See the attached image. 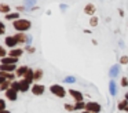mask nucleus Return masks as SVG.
<instances>
[{
	"mask_svg": "<svg viewBox=\"0 0 128 113\" xmlns=\"http://www.w3.org/2000/svg\"><path fill=\"white\" fill-rule=\"evenodd\" d=\"M81 109H86V103H83V101L77 102L74 105V110H81Z\"/></svg>",
	"mask_w": 128,
	"mask_h": 113,
	"instance_id": "nucleus-23",
	"label": "nucleus"
},
{
	"mask_svg": "<svg viewBox=\"0 0 128 113\" xmlns=\"http://www.w3.org/2000/svg\"><path fill=\"white\" fill-rule=\"evenodd\" d=\"M0 113H10V112H7V110H0Z\"/></svg>",
	"mask_w": 128,
	"mask_h": 113,
	"instance_id": "nucleus-37",
	"label": "nucleus"
},
{
	"mask_svg": "<svg viewBox=\"0 0 128 113\" xmlns=\"http://www.w3.org/2000/svg\"><path fill=\"white\" fill-rule=\"evenodd\" d=\"M6 32V26H4V24L2 21H0V35H3V33Z\"/></svg>",
	"mask_w": 128,
	"mask_h": 113,
	"instance_id": "nucleus-29",
	"label": "nucleus"
},
{
	"mask_svg": "<svg viewBox=\"0 0 128 113\" xmlns=\"http://www.w3.org/2000/svg\"><path fill=\"white\" fill-rule=\"evenodd\" d=\"M34 2H36V0H26V2H25V6H26V7H32V6L34 4Z\"/></svg>",
	"mask_w": 128,
	"mask_h": 113,
	"instance_id": "nucleus-30",
	"label": "nucleus"
},
{
	"mask_svg": "<svg viewBox=\"0 0 128 113\" xmlns=\"http://www.w3.org/2000/svg\"><path fill=\"white\" fill-rule=\"evenodd\" d=\"M121 85H122V87H127V85H128V79H127V77H122Z\"/></svg>",
	"mask_w": 128,
	"mask_h": 113,
	"instance_id": "nucleus-32",
	"label": "nucleus"
},
{
	"mask_svg": "<svg viewBox=\"0 0 128 113\" xmlns=\"http://www.w3.org/2000/svg\"><path fill=\"white\" fill-rule=\"evenodd\" d=\"M32 92H33L34 95H42V94L44 92V85H42V84H34L33 87H32Z\"/></svg>",
	"mask_w": 128,
	"mask_h": 113,
	"instance_id": "nucleus-4",
	"label": "nucleus"
},
{
	"mask_svg": "<svg viewBox=\"0 0 128 113\" xmlns=\"http://www.w3.org/2000/svg\"><path fill=\"white\" fill-rule=\"evenodd\" d=\"M4 109H6V102H4V99H0V110Z\"/></svg>",
	"mask_w": 128,
	"mask_h": 113,
	"instance_id": "nucleus-31",
	"label": "nucleus"
},
{
	"mask_svg": "<svg viewBox=\"0 0 128 113\" xmlns=\"http://www.w3.org/2000/svg\"><path fill=\"white\" fill-rule=\"evenodd\" d=\"M127 106H128V99H124V101L120 102L117 107H118V110H125V109H127Z\"/></svg>",
	"mask_w": 128,
	"mask_h": 113,
	"instance_id": "nucleus-19",
	"label": "nucleus"
},
{
	"mask_svg": "<svg viewBox=\"0 0 128 113\" xmlns=\"http://www.w3.org/2000/svg\"><path fill=\"white\" fill-rule=\"evenodd\" d=\"M90 25H91V26H96L98 25V18L96 17H92V18L90 19Z\"/></svg>",
	"mask_w": 128,
	"mask_h": 113,
	"instance_id": "nucleus-26",
	"label": "nucleus"
},
{
	"mask_svg": "<svg viewBox=\"0 0 128 113\" xmlns=\"http://www.w3.org/2000/svg\"><path fill=\"white\" fill-rule=\"evenodd\" d=\"M10 57H15V58H20L21 55H22V50L21 48H12L11 51L8 52Z\"/></svg>",
	"mask_w": 128,
	"mask_h": 113,
	"instance_id": "nucleus-16",
	"label": "nucleus"
},
{
	"mask_svg": "<svg viewBox=\"0 0 128 113\" xmlns=\"http://www.w3.org/2000/svg\"><path fill=\"white\" fill-rule=\"evenodd\" d=\"M0 76H3V77H6L7 80H12L14 79V74L11 73V72H6V70H0Z\"/></svg>",
	"mask_w": 128,
	"mask_h": 113,
	"instance_id": "nucleus-17",
	"label": "nucleus"
},
{
	"mask_svg": "<svg viewBox=\"0 0 128 113\" xmlns=\"http://www.w3.org/2000/svg\"><path fill=\"white\" fill-rule=\"evenodd\" d=\"M65 109H66V110H74V105L66 103V105H65Z\"/></svg>",
	"mask_w": 128,
	"mask_h": 113,
	"instance_id": "nucleus-33",
	"label": "nucleus"
},
{
	"mask_svg": "<svg viewBox=\"0 0 128 113\" xmlns=\"http://www.w3.org/2000/svg\"><path fill=\"white\" fill-rule=\"evenodd\" d=\"M10 85H11V83H8V81L6 80V81L3 83V84L0 85V90H2V91H4V90H6V91H7V90L10 88Z\"/></svg>",
	"mask_w": 128,
	"mask_h": 113,
	"instance_id": "nucleus-24",
	"label": "nucleus"
},
{
	"mask_svg": "<svg viewBox=\"0 0 128 113\" xmlns=\"http://www.w3.org/2000/svg\"><path fill=\"white\" fill-rule=\"evenodd\" d=\"M29 84H30V83L28 81V80H21L20 81V91H22V92H26V91L29 90Z\"/></svg>",
	"mask_w": 128,
	"mask_h": 113,
	"instance_id": "nucleus-9",
	"label": "nucleus"
},
{
	"mask_svg": "<svg viewBox=\"0 0 128 113\" xmlns=\"http://www.w3.org/2000/svg\"><path fill=\"white\" fill-rule=\"evenodd\" d=\"M125 110H127V112H128V106H127V109H125Z\"/></svg>",
	"mask_w": 128,
	"mask_h": 113,
	"instance_id": "nucleus-40",
	"label": "nucleus"
},
{
	"mask_svg": "<svg viewBox=\"0 0 128 113\" xmlns=\"http://www.w3.org/2000/svg\"><path fill=\"white\" fill-rule=\"evenodd\" d=\"M69 94L73 96V98L76 99L77 102H80V101H83V94L80 92V91H76V90H69Z\"/></svg>",
	"mask_w": 128,
	"mask_h": 113,
	"instance_id": "nucleus-7",
	"label": "nucleus"
},
{
	"mask_svg": "<svg viewBox=\"0 0 128 113\" xmlns=\"http://www.w3.org/2000/svg\"><path fill=\"white\" fill-rule=\"evenodd\" d=\"M86 110H90V112H94V113H99L100 105L96 103V102H88V103H86Z\"/></svg>",
	"mask_w": 128,
	"mask_h": 113,
	"instance_id": "nucleus-3",
	"label": "nucleus"
},
{
	"mask_svg": "<svg viewBox=\"0 0 128 113\" xmlns=\"http://www.w3.org/2000/svg\"><path fill=\"white\" fill-rule=\"evenodd\" d=\"M109 92H110V95H113V96L117 94V88H116L114 80H110V83H109Z\"/></svg>",
	"mask_w": 128,
	"mask_h": 113,
	"instance_id": "nucleus-14",
	"label": "nucleus"
},
{
	"mask_svg": "<svg viewBox=\"0 0 128 113\" xmlns=\"http://www.w3.org/2000/svg\"><path fill=\"white\" fill-rule=\"evenodd\" d=\"M118 72H120V65H114V66H112L110 70H109V76L116 77L117 74H118Z\"/></svg>",
	"mask_w": 128,
	"mask_h": 113,
	"instance_id": "nucleus-12",
	"label": "nucleus"
},
{
	"mask_svg": "<svg viewBox=\"0 0 128 113\" xmlns=\"http://www.w3.org/2000/svg\"><path fill=\"white\" fill-rule=\"evenodd\" d=\"M50 90H51V92H52L54 95L59 96V98H64L65 94H66V92H65V88L62 87V85H59V84H54V85H51Z\"/></svg>",
	"mask_w": 128,
	"mask_h": 113,
	"instance_id": "nucleus-2",
	"label": "nucleus"
},
{
	"mask_svg": "<svg viewBox=\"0 0 128 113\" xmlns=\"http://www.w3.org/2000/svg\"><path fill=\"white\" fill-rule=\"evenodd\" d=\"M65 81H66V83H74L76 79H74V77H66V79H65Z\"/></svg>",
	"mask_w": 128,
	"mask_h": 113,
	"instance_id": "nucleus-34",
	"label": "nucleus"
},
{
	"mask_svg": "<svg viewBox=\"0 0 128 113\" xmlns=\"http://www.w3.org/2000/svg\"><path fill=\"white\" fill-rule=\"evenodd\" d=\"M42 77H43V70H42V69L34 70V80H40Z\"/></svg>",
	"mask_w": 128,
	"mask_h": 113,
	"instance_id": "nucleus-22",
	"label": "nucleus"
},
{
	"mask_svg": "<svg viewBox=\"0 0 128 113\" xmlns=\"http://www.w3.org/2000/svg\"><path fill=\"white\" fill-rule=\"evenodd\" d=\"M84 13L86 14H88V15H94V13H95V6L94 4H87L86 7H84Z\"/></svg>",
	"mask_w": 128,
	"mask_h": 113,
	"instance_id": "nucleus-13",
	"label": "nucleus"
},
{
	"mask_svg": "<svg viewBox=\"0 0 128 113\" xmlns=\"http://www.w3.org/2000/svg\"><path fill=\"white\" fill-rule=\"evenodd\" d=\"M15 39H17L18 43H28V36H26L24 32L17 33V35H15Z\"/></svg>",
	"mask_w": 128,
	"mask_h": 113,
	"instance_id": "nucleus-8",
	"label": "nucleus"
},
{
	"mask_svg": "<svg viewBox=\"0 0 128 113\" xmlns=\"http://www.w3.org/2000/svg\"><path fill=\"white\" fill-rule=\"evenodd\" d=\"M12 26H14V29H17L18 32H25V30H28L29 28L32 26V24L28 19H15V21L12 22Z\"/></svg>",
	"mask_w": 128,
	"mask_h": 113,
	"instance_id": "nucleus-1",
	"label": "nucleus"
},
{
	"mask_svg": "<svg viewBox=\"0 0 128 113\" xmlns=\"http://www.w3.org/2000/svg\"><path fill=\"white\" fill-rule=\"evenodd\" d=\"M18 17H20V14H18V13H8L6 15V19H8V21H10V19H18Z\"/></svg>",
	"mask_w": 128,
	"mask_h": 113,
	"instance_id": "nucleus-21",
	"label": "nucleus"
},
{
	"mask_svg": "<svg viewBox=\"0 0 128 113\" xmlns=\"http://www.w3.org/2000/svg\"><path fill=\"white\" fill-rule=\"evenodd\" d=\"M26 50H28L29 52H33V51H34V48H33V47H26Z\"/></svg>",
	"mask_w": 128,
	"mask_h": 113,
	"instance_id": "nucleus-36",
	"label": "nucleus"
},
{
	"mask_svg": "<svg viewBox=\"0 0 128 113\" xmlns=\"http://www.w3.org/2000/svg\"><path fill=\"white\" fill-rule=\"evenodd\" d=\"M6 96L10 101H15V99H17V91H15L14 88H8V90L6 91Z\"/></svg>",
	"mask_w": 128,
	"mask_h": 113,
	"instance_id": "nucleus-6",
	"label": "nucleus"
},
{
	"mask_svg": "<svg viewBox=\"0 0 128 113\" xmlns=\"http://www.w3.org/2000/svg\"><path fill=\"white\" fill-rule=\"evenodd\" d=\"M0 70H6V72L15 70V63H12V65H8V63H2V65H0Z\"/></svg>",
	"mask_w": 128,
	"mask_h": 113,
	"instance_id": "nucleus-11",
	"label": "nucleus"
},
{
	"mask_svg": "<svg viewBox=\"0 0 128 113\" xmlns=\"http://www.w3.org/2000/svg\"><path fill=\"white\" fill-rule=\"evenodd\" d=\"M0 13H2V14H8L10 13V6L0 4Z\"/></svg>",
	"mask_w": 128,
	"mask_h": 113,
	"instance_id": "nucleus-20",
	"label": "nucleus"
},
{
	"mask_svg": "<svg viewBox=\"0 0 128 113\" xmlns=\"http://www.w3.org/2000/svg\"><path fill=\"white\" fill-rule=\"evenodd\" d=\"M6 80H7V79H6V77H3V76H0V85L3 84V83H4V81H6Z\"/></svg>",
	"mask_w": 128,
	"mask_h": 113,
	"instance_id": "nucleus-35",
	"label": "nucleus"
},
{
	"mask_svg": "<svg viewBox=\"0 0 128 113\" xmlns=\"http://www.w3.org/2000/svg\"><path fill=\"white\" fill-rule=\"evenodd\" d=\"M24 77H25V80H28L29 83H32V80H34V70L28 69V72H26V74Z\"/></svg>",
	"mask_w": 128,
	"mask_h": 113,
	"instance_id": "nucleus-15",
	"label": "nucleus"
},
{
	"mask_svg": "<svg viewBox=\"0 0 128 113\" xmlns=\"http://www.w3.org/2000/svg\"><path fill=\"white\" fill-rule=\"evenodd\" d=\"M83 113H94V112H90V110H84Z\"/></svg>",
	"mask_w": 128,
	"mask_h": 113,
	"instance_id": "nucleus-38",
	"label": "nucleus"
},
{
	"mask_svg": "<svg viewBox=\"0 0 128 113\" xmlns=\"http://www.w3.org/2000/svg\"><path fill=\"white\" fill-rule=\"evenodd\" d=\"M28 69H29V68H26V66H21V68L17 69L15 74H17V76H25L26 72H28Z\"/></svg>",
	"mask_w": 128,
	"mask_h": 113,
	"instance_id": "nucleus-18",
	"label": "nucleus"
},
{
	"mask_svg": "<svg viewBox=\"0 0 128 113\" xmlns=\"http://www.w3.org/2000/svg\"><path fill=\"white\" fill-rule=\"evenodd\" d=\"M125 99H128V92H127V94H125Z\"/></svg>",
	"mask_w": 128,
	"mask_h": 113,
	"instance_id": "nucleus-39",
	"label": "nucleus"
},
{
	"mask_svg": "<svg viewBox=\"0 0 128 113\" xmlns=\"http://www.w3.org/2000/svg\"><path fill=\"white\" fill-rule=\"evenodd\" d=\"M10 88H14L15 91H20V81H12Z\"/></svg>",
	"mask_w": 128,
	"mask_h": 113,
	"instance_id": "nucleus-25",
	"label": "nucleus"
},
{
	"mask_svg": "<svg viewBox=\"0 0 128 113\" xmlns=\"http://www.w3.org/2000/svg\"><path fill=\"white\" fill-rule=\"evenodd\" d=\"M127 62H128V57H125V55H124V57L120 58V63H121V65H125Z\"/></svg>",
	"mask_w": 128,
	"mask_h": 113,
	"instance_id": "nucleus-28",
	"label": "nucleus"
},
{
	"mask_svg": "<svg viewBox=\"0 0 128 113\" xmlns=\"http://www.w3.org/2000/svg\"><path fill=\"white\" fill-rule=\"evenodd\" d=\"M18 58L15 57H4L2 58V63H8V65H12V63H17Z\"/></svg>",
	"mask_w": 128,
	"mask_h": 113,
	"instance_id": "nucleus-10",
	"label": "nucleus"
},
{
	"mask_svg": "<svg viewBox=\"0 0 128 113\" xmlns=\"http://www.w3.org/2000/svg\"><path fill=\"white\" fill-rule=\"evenodd\" d=\"M6 44H7L8 47H11V48H14V47L18 44L15 36H8V37H6Z\"/></svg>",
	"mask_w": 128,
	"mask_h": 113,
	"instance_id": "nucleus-5",
	"label": "nucleus"
},
{
	"mask_svg": "<svg viewBox=\"0 0 128 113\" xmlns=\"http://www.w3.org/2000/svg\"><path fill=\"white\" fill-rule=\"evenodd\" d=\"M6 55H7V52H6V50H4V47L0 46V58H4Z\"/></svg>",
	"mask_w": 128,
	"mask_h": 113,
	"instance_id": "nucleus-27",
	"label": "nucleus"
}]
</instances>
